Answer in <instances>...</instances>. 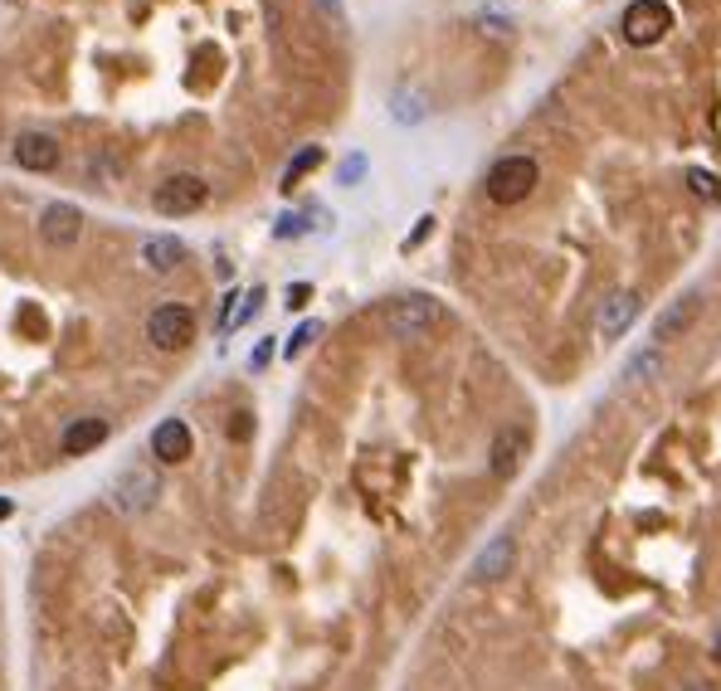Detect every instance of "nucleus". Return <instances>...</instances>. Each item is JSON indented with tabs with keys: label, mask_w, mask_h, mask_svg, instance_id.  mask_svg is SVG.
Returning a JSON list of instances; mask_svg holds the SVG:
<instances>
[{
	"label": "nucleus",
	"mask_w": 721,
	"mask_h": 691,
	"mask_svg": "<svg viewBox=\"0 0 721 691\" xmlns=\"http://www.w3.org/2000/svg\"><path fill=\"white\" fill-rule=\"evenodd\" d=\"M444 322H449V312H444L434 297H424V292L395 297V302L385 307V327H390V336H400V341H424L429 331H439Z\"/></svg>",
	"instance_id": "nucleus-1"
},
{
	"label": "nucleus",
	"mask_w": 721,
	"mask_h": 691,
	"mask_svg": "<svg viewBox=\"0 0 721 691\" xmlns=\"http://www.w3.org/2000/svg\"><path fill=\"white\" fill-rule=\"evenodd\" d=\"M536 181H541V171H536L532 156H502L483 185H488V200H497V205H522L536 190Z\"/></svg>",
	"instance_id": "nucleus-2"
},
{
	"label": "nucleus",
	"mask_w": 721,
	"mask_h": 691,
	"mask_svg": "<svg viewBox=\"0 0 721 691\" xmlns=\"http://www.w3.org/2000/svg\"><path fill=\"white\" fill-rule=\"evenodd\" d=\"M147 341H152L156 351H186L190 341H195V312H190L186 302L156 307L152 317H147Z\"/></svg>",
	"instance_id": "nucleus-3"
},
{
	"label": "nucleus",
	"mask_w": 721,
	"mask_h": 691,
	"mask_svg": "<svg viewBox=\"0 0 721 691\" xmlns=\"http://www.w3.org/2000/svg\"><path fill=\"white\" fill-rule=\"evenodd\" d=\"M205 200H210V185L200 181V176H190V171H181V176H171V181L156 185L152 210L156 215H166V219H181V215H195Z\"/></svg>",
	"instance_id": "nucleus-4"
},
{
	"label": "nucleus",
	"mask_w": 721,
	"mask_h": 691,
	"mask_svg": "<svg viewBox=\"0 0 721 691\" xmlns=\"http://www.w3.org/2000/svg\"><path fill=\"white\" fill-rule=\"evenodd\" d=\"M624 39L629 44H658V39L673 30V10H668V0H634L629 10H624Z\"/></svg>",
	"instance_id": "nucleus-5"
},
{
	"label": "nucleus",
	"mask_w": 721,
	"mask_h": 691,
	"mask_svg": "<svg viewBox=\"0 0 721 691\" xmlns=\"http://www.w3.org/2000/svg\"><path fill=\"white\" fill-rule=\"evenodd\" d=\"M156 497H161V482H156L152 468H127V473L113 482V507L127 511V516L156 507Z\"/></svg>",
	"instance_id": "nucleus-6"
},
{
	"label": "nucleus",
	"mask_w": 721,
	"mask_h": 691,
	"mask_svg": "<svg viewBox=\"0 0 721 691\" xmlns=\"http://www.w3.org/2000/svg\"><path fill=\"white\" fill-rule=\"evenodd\" d=\"M527 448H532V429L527 424H502L493 434V448H488V468L493 477H512L522 468V458H527Z\"/></svg>",
	"instance_id": "nucleus-7"
},
{
	"label": "nucleus",
	"mask_w": 721,
	"mask_h": 691,
	"mask_svg": "<svg viewBox=\"0 0 721 691\" xmlns=\"http://www.w3.org/2000/svg\"><path fill=\"white\" fill-rule=\"evenodd\" d=\"M78 234H83V215H78V205L54 200V205L39 210V239H44L49 249H69V244H78Z\"/></svg>",
	"instance_id": "nucleus-8"
},
{
	"label": "nucleus",
	"mask_w": 721,
	"mask_h": 691,
	"mask_svg": "<svg viewBox=\"0 0 721 691\" xmlns=\"http://www.w3.org/2000/svg\"><path fill=\"white\" fill-rule=\"evenodd\" d=\"M697 312H702V302L687 292V297H678V302H668L663 312H658V322H653V346L663 351L668 341H683L687 331H692V322H697Z\"/></svg>",
	"instance_id": "nucleus-9"
},
{
	"label": "nucleus",
	"mask_w": 721,
	"mask_h": 691,
	"mask_svg": "<svg viewBox=\"0 0 721 691\" xmlns=\"http://www.w3.org/2000/svg\"><path fill=\"white\" fill-rule=\"evenodd\" d=\"M10 151H15V166H20V171H54V166H59V142H54L49 132H20Z\"/></svg>",
	"instance_id": "nucleus-10"
},
{
	"label": "nucleus",
	"mask_w": 721,
	"mask_h": 691,
	"mask_svg": "<svg viewBox=\"0 0 721 691\" xmlns=\"http://www.w3.org/2000/svg\"><path fill=\"white\" fill-rule=\"evenodd\" d=\"M512 560H517V541L502 531V536H493L488 546L478 550V560H473V580L493 584V580H502V575H512Z\"/></svg>",
	"instance_id": "nucleus-11"
},
{
	"label": "nucleus",
	"mask_w": 721,
	"mask_h": 691,
	"mask_svg": "<svg viewBox=\"0 0 721 691\" xmlns=\"http://www.w3.org/2000/svg\"><path fill=\"white\" fill-rule=\"evenodd\" d=\"M639 317V292H614L605 307H600V317H595V327H600V336L605 341H619L624 331H629V322Z\"/></svg>",
	"instance_id": "nucleus-12"
},
{
	"label": "nucleus",
	"mask_w": 721,
	"mask_h": 691,
	"mask_svg": "<svg viewBox=\"0 0 721 691\" xmlns=\"http://www.w3.org/2000/svg\"><path fill=\"white\" fill-rule=\"evenodd\" d=\"M152 453L161 463H186L190 458V429L186 419H161L152 434Z\"/></svg>",
	"instance_id": "nucleus-13"
},
{
	"label": "nucleus",
	"mask_w": 721,
	"mask_h": 691,
	"mask_svg": "<svg viewBox=\"0 0 721 691\" xmlns=\"http://www.w3.org/2000/svg\"><path fill=\"white\" fill-rule=\"evenodd\" d=\"M186 263V244L181 239H171V234H156L142 244V268L147 273H176Z\"/></svg>",
	"instance_id": "nucleus-14"
},
{
	"label": "nucleus",
	"mask_w": 721,
	"mask_h": 691,
	"mask_svg": "<svg viewBox=\"0 0 721 691\" xmlns=\"http://www.w3.org/2000/svg\"><path fill=\"white\" fill-rule=\"evenodd\" d=\"M108 438V419H74L64 438H59V448H64V458H83V453H93L98 443Z\"/></svg>",
	"instance_id": "nucleus-15"
},
{
	"label": "nucleus",
	"mask_w": 721,
	"mask_h": 691,
	"mask_svg": "<svg viewBox=\"0 0 721 691\" xmlns=\"http://www.w3.org/2000/svg\"><path fill=\"white\" fill-rule=\"evenodd\" d=\"M663 375V351L658 346H644V351H634L629 365H624V385H653Z\"/></svg>",
	"instance_id": "nucleus-16"
},
{
	"label": "nucleus",
	"mask_w": 721,
	"mask_h": 691,
	"mask_svg": "<svg viewBox=\"0 0 721 691\" xmlns=\"http://www.w3.org/2000/svg\"><path fill=\"white\" fill-rule=\"evenodd\" d=\"M322 161H327V151H322V146H303V151L288 161V171H283V190H293V185L303 181L307 171H317Z\"/></svg>",
	"instance_id": "nucleus-17"
},
{
	"label": "nucleus",
	"mask_w": 721,
	"mask_h": 691,
	"mask_svg": "<svg viewBox=\"0 0 721 691\" xmlns=\"http://www.w3.org/2000/svg\"><path fill=\"white\" fill-rule=\"evenodd\" d=\"M687 185H692L697 200H721V181L712 171H702V166H687Z\"/></svg>",
	"instance_id": "nucleus-18"
},
{
	"label": "nucleus",
	"mask_w": 721,
	"mask_h": 691,
	"mask_svg": "<svg viewBox=\"0 0 721 691\" xmlns=\"http://www.w3.org/2000/svg\"><path fill=\"white\" fill-rule=\"evenodd\" d=\"M395 122H424V98L419 93H395Z\"/></svg>",
	"instance_id": "nucleus-19"
},
{
	"label": "nucleus",
	"mask_w": 721,
	"mask_h": 691,
	"mask_svg": "<svg viewBox=\"0 0 721 691\" xmlns=\"http://www.w3.org/2000/svg\"><path fill=\"white\" fill-rule=\"evenodd\" d=\"M317 336H322V322H303V327L293 331V341L283 346V356H288V361H293V356H303V351L312 346V341H317Z\"/></svg>",
	"instance_id": "nucleus-20"
},
{
	"label": "nucleus",
	"mask_w": 721,
	"mask_h": 691,
	"mask_svg": "<svg viewBox=\"0 0 721 691\" xmlns=\"http://www.w3.org/2000/svg\"><path fill=\"white\" fill-rule=\"evenodd\" d=\"M307 224H303V215H283L278 219V239H293V234H303Z\"/></svg>",
	"instance_id": "nucleus-21"
},
{
	"label": "nucleus",
	"mask_w": 721,
	"mask_h": 691,
	"mask_svg": "<svg viewBox=\"0 0 721 691\" xmlns=\"http://www.w3.org/2000/svg\"><path fill=\"white\" fill-rule=\"evenodd\" d=\"M307 297H312V288H307V283H293V288H288V307L298 312V307H307Z\"/></svg>",
	"instance_id": "nucleus-22"
},
{
	"label": "nucleus",
	"mask_w": 721,
	"mask_h": 691,
	"mask_svg": "<svg viewBox=\"0 0 721 691\" xmlns=\"http://www.w3.org/2000/svg\"><path fill=\"white\" fill-rule=\"evenodd\" d=\"M429 229H434V219H419V229L410 234V239H405V249H419V244L429 239Z\"/></svg>",
	"instance_id": "nucleus-23"
},
{
	"label": "nucleus",
	"mask_w": 721,
	"mask_h": 691,
	"mask_svg": "<svg viewBox=\"0 0 721 691\" xmlns=\"http://www.w3.org/2000/svg\"><path fill=\"white\" fill-rule=\"evenodd\" d=\"M268 356H273V341H264V346H259V351L249 356V365H254V370H264V365H268Z\"/></svg>",
	"instance_id": "nucleus-24"
},
{
	"label": "nucleus",
	"mask_w": 721,
	"mask_h": 691,
	"mask_svg": "<svg viewBox=\"0 0 721 691\" xmlns=\"http://www.w3.org/2000/svg\"><path fill=\"white\" fill-rule=\"evenodd\" d=\"M361 166H366L361 156H356V161H346V166H342V181H356V176H361Z\"/></svg>",
	"instance_id": "nucleus-25"
},
{
	"label": "nucleus",
	"mask_w": 721,
	"mask_h": 691,
	"mask_svg": "<svg viewBox=\"0 0 721 691\" xmlns=\"http://www.w3.org/2000/svg\"><path fill=\"white\" fill-rule=\"evenodd\" d=\"M322 10H332V15H342V0H317Z\"/></svg>",
	"instance_id": "nucleus-26"
},
{
	"label": "nucleus",
	"mask_w": 721,
	"mask_h": 691,
	"mask_svg": "<svg viewBox=\"0 0 721 691\" xmlns=\"http://www.w3.org/2000/svg\"><path fill=\"white\" fill-rule=\"evenodd\" d=\"M10 511H15V502H10V497H0V521H5Z\"/></svg>",
	"instance_id": "nucleus-27"
},
{
	"label": "nucleus",
	"mask_w": 721,
	"mask_h": 691,
	"mask_svg": "<svg viewBox=\"0 0 721 691\" xmlns=\"http://www.w3.org/2000/svg\"><path fill=\"white\" fill-rule=\"evenodd\" d=\"M712 657H717V662H721V633H717V648H712Z\"/></svg>",
	"instance_id": "nucleus-28"
},
{
	"label": "nucleus",
	"mask_w": 721,
	"mask_h": 691,
	"mask_svg": "<svg viewBox=\"0 0 721 691\" xmlns=\"http://www.w3.org/2000/svg\"><path fill=\"white\" fill-rule=\"evenodd\" d=\"M692 691H707V687H692Z\"/></svg>",
	"instance_id": "nucleus-29"
}]
</instances>
